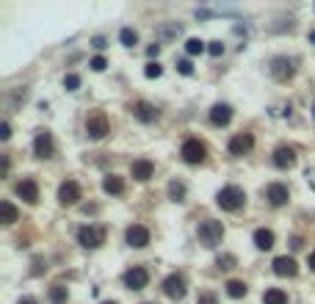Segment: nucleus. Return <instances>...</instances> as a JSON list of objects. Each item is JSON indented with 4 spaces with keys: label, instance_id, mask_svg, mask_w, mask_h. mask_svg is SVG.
I'll use <instances>...</instances> for the list:
<instances>
[{
    "label": "nucleus",
    "instance_id": "9b49d317",
    "mask_svg": "<svg viewBox=\"0 0 315 304\" xmlns=\"http://www.w3.org/2000/svg\"><path fill=\"white\" fill-rule=\"evenodd\" d=\"M266 199L274 205V208H282V205L291 199V191H288V185H282V183H271L266 188Z\"/></svg>",
    "mask_w": 315,
    "mask_h": 304
},
{
    "label": "nucleus",
    "instance_id": "2eb2a0df",
    "mask_svg": "<svg viewBox=\"0 0 315 304\" xmlns=\"http://www.w3.org/2000/svg\"><path fill=\"white\" fill-rule=\"evenodd\" d=\"M296 271H299V266H296L293 257L282 255V257L274 260V274H277V277H296Z\"/></svg>",
    "mask_w": 315,
    "mask_h": 304
},
{
    "label": "nucleus",
    "instance_id": "9d476101",
    "mask_svg": "<svg viewBox=\"0 0 315 304\" xmlns=\"http://www.w3.org/2000/svg\"><path fill=\"white\" fill-rule=\"evenodd\" d=\"M125 238H127V244H130V246H136V249H144V246L149 244V230H147L144 224H133V227H127Z\"/></svg>",
    "mask_w": 315,
    "mask_h": 304
},
{
    "label": "nucleus",
    "instance_id": "f704fd0d",
    "mask_svg": "<svg viewBox=\"0 0 315 304\" xmlns=\"http://www.w3.org/2000/svg\"><path fill=\"white\" fill-rule=\"evenodd\" d=\"M196 304H219V302H216L213 293H202V296L196 299Z\"/></svg>",
    "mask_w": 315,
    "mask_h": 304
},
{
    "label": "nucleus",
    "instance_id": "f257e3e1",
    "mask_svg": "<svg viewBox=\"0 0 315 304\" xmlns=\"http://www.w3.org/2000/svg\"><path fill=\"white\" fill-rule=\"evenodd\" d=\"M216 202H219L221 210H238V208H244L246 194H244V188H238V185H224V188L216 194Z\"/></svg>",
    "mask_w": 315,
    "mask_h": 304
},
{
    "label": "nucleus",
    "instance_id": "6e6552de",
    "mask_svg": "<svg viewBox=\"0 0 315 304\" xmlns=\"http://www.w3.org/2000/svg\"><path fill=\"white\" fill-rule=\"evenodd\" d=\"M163 293H166L169 299H174V302H180V299L185 296V280L180 274H169L166 280H163Z\"/></svg>",
    "mask_w": 315,
    "mask_h": 304
},
{
    "label": "nucleus",
    "instance_id": "58836bf2",
    "mask_svg": "<svg viewBox=\"0 0 315 304\" xmlns=\"http://www.w3.org/2000/svg\"><path fill=\"white\" fill-rule=\"evenodd\" d=\"M307 263H310V271H315V252H310V260Z\"/></svg>",
    "mask_w": 315,
    "mask_h": 304
},
{
    "label": "nucleus",
    "instance_id": "4c0bfd02",
    "mask_svg": "<svg viewBox=\"0 0 315 304\" xmlns=\"http://www.w3.org/2000/svg\"><path fill=\"white\" fill-rule=\"evenodd\" d=\"M91 44H94L97 50H102V47H105V39H102V36H97V39H94V42H91Z\"/></svg>",
    "mask_w": 315,
    "mask_h": 304
},
{
    "label": "nucleus",
    "instance_id": "423d86ee",
    "mask_svg": "<svg viewBox=\"0 0 315 304\" xmlns=\"http://www.w3.org/2000/svg\"><path fill=\"white\" fill-rule=\"evenodd\" d=\"M271 75L277 80H282V83H285V80H291L293 75H296V64H293V58H274L271 61Z\"/></svg>",
    "mask_w": 315,
    "mask_h": 304
},
{
    "label": "nucleus",
    "instance_id": "a211bd4d",
    "mask_svg": "<svg viewBox=\"0 0 315 304\" xmlns=\"http://www.w3.org/2000/svg\"><path fill=\"white\" fill-rule=\"evenodd\" d=\"M293 163H296V152H293L291 147H277V152H274V166L277 169H291Z\"/></svg>",
    "mask_w": 315,
    "mask_h": 304
},
{
    "label": "nucleus",
    "instance_id": "dca6fc26",
    "mask_svg": "<svg viewBox=\"0 0 315 304\" xmlns=\"http://www.w3.org/2000/svg\"><path fill=\"white\" fill-rule=\"evenodd\" d=\"M130 111H133V116H136L138 122H144V125H149V122L158 119V108L149 105V102H136Z\"/></svg>",
    "mask_w": 315,
    "mask_h": 304
},
{
    "label": "nucleus",
    "instance_id": "72a5a7b5",
    "mask_svg": "<svg viewBox=\"0 0 315 304\" xmlns=\"http://www.w3.org/2000/svg\"><path fill=\"white\" fill-rule=\"evenodd\" d=\"M232 263H235V257L224 255V257H219V269H232Z\"/></svg>",
    "mask_w": 315,
    "mask_h": 304
},
{
    "label": "nucleus",
    "instance_id": "aec40b11",
    "mask_svg": "<svg viewBox=\"0 0 315 304\" xmlns=\"http://www.w3.org/2000/svg\"><path fill=\"white\" fill-rule=\"evenodd\" d=\"M102 191H105V194H113V197H119V194H125V180L116 177V174H108V177L102 180Z\"/></svg>",
    "mask_w": 315,
    "mask_h": 304
},
{
    "label": "nucleus",
    "instance_id": "f03ea898",
    "mask_svg": "<svg viewBox=\"0 0 315 304\" xmlns=\"http://www.w3.org/2000/svg\"><path fill=\"white\" fill-rule=\"evenodd\" d=\"M221 238H224V224L221 221H202L199 224V244L219 246Z\"/></svg>",
    "mask_w": 315,
    "mask_h": 304
},
{
    "label": "nucleus",
    "instance_id": "c85d7f7f",
    "mask_svg": "<svg viewBox=\"0 0 315 304\" xmlns=\"http://www.w3.org/2000/svg\"><path fill=\"white\" fill-rule=\"evenodd\" d=\"M161 64H158V61H149L147 66H144V75H147V78H161Z\"/></svg>",
    "mask_w": 315,
    "mask_h": 304
},
{
    "label": "nucleus",
    "instance_id": "a19ab883",
    "mask_svg": "<svg viewBox=\"0 0 315 304\" xmlns=\"http://www.w3.org/2000/svg\"><path fill=\"white\" fill-rule=\"evenodd\" d=\"M102 304H116V302H102Z\"/></svg>",
    "mask_w": 315,
    "mask_h": 304
},
{
    "label": "nucleus",
    "instance_id": "e433bc0d",
    "mask_svg": "<svg viewBox=\"0 0 315 304\" xmlns=\"http://www.w3.org/2000/svg\"><path fill=\"white\" fill-rule=\"evenodd\" d=\"M158 53H161V44H152V47H147V55H149V58H155Z\"/></svg>",
    "mask_w": 315,
    "mask_h": 304
},
{
    "label": "nucleus",
    "instance_id": "ea45409f",
    "mask_svg": "<svg viewBox=\"0 0 315 304\" xmlns=\"http://www.w3.org/2000/svg\"><path fill=\"white\" fill-rule=\"evenodd\" d=\"M19 304H39V302H33V299H22Z\"/></svg>",
    "mask_w": 315,
    "mask_h": 304
},
{
    "label": "nucleus",
    "instance_id": "a878e982",
    "mask_svg": "<svg viewBox=\"0 0 315 304\" xmlns=\"http://www.w3.org/2000/svg\"><path fill=\"white\" fill-rule=\"evenodd\" d=\"M205 50L208 47H205L202 39H188V42H185V53L188 55H199V53H205Z\"/></svg>",
    "mask_w": 315,
    "mask_h": 304
},
{
    "label": "nucleus",
    "instance_id": "1a4fd4ad",
    "mask_svg": "<svg viewBox=\"0 0 315 304\" xmlns=\"http://www.w3.org/2000/svg\"><path fill=\"white\" fill-rule=\"evenodd\" d=\"M77 199H80V185L75 183V180H66V183L58 185V202L64 205H75Z\"/></svg>",
    "mask_w": 315,
    "mask_h": 304
},
{
    "label": "nucleus",
    "instance_id": "ddd939ff",
    "mask_svg": "<svg viewBox=\"0 0 315 304\" xmlns=\"http://www.w3.org/2000/svg\"><path fill=\"white\" fill-rule=\"evenodd\" d=\"M33 152H36V158H42V161H44V158H53V136H50L47 130L36 136Z\"/></svg>",
    "mask_w": 315,
    "mask_h": 304
},
{
    "label": "nucleus",
    "instance_id": "4468645a",
    "mask_svg": "<svg viewBox=\"0 0 315 304\" xmlns=\"http://www.w3.org/2000/svg\"><path fill=\"white\" fill-rule=\"evenodd\" d=\"M147 282H149L147 269H130L125 274V285L130 288V291H141V288H147Z\"/></svg>",
    "mask_w": 315,
    "mask_h": 304
},
{
    "label": "nucleus",
    "instance_id": "39448f33",
    "mask_svg": "<svg viewBox=\"0 0 315 304\" xmlns=\"http://www.w3.org/2000/svg\"><path fill=\"white\" fill-rule=\"evenodd\" d=\"M108 119H105V113H94V116H89V122H86V136L94 138V141H100V138L108 136Z\"/></svg>",
    "mask_w": 315,
    "mask_h": 304
},
{
    "label": "nucleus",
    "instance_id": "bb28decb",
    "mask_svg": "<svg viewBox=\"0 0 315 304\" xmlns=\"http://www.w3.org/2000/svg\"><path fill=\"white\" fill-rule=\"evenodd\" d=\"M119 39H122V44H125V47H133V44L138 42V33H136L133 28H122Z\"/></svg>",
    "mask_w": 315,
    "mask_h": 304
},
{
    "label": "nucleus",
    "instance_id": "4be33fe9",
    "mask_svg": "<svg viewBox=\"0 0 315 304\" xmlns=\"http://www.w3.org/2000/svg\"><path fill=\"white\" fill-rule=\"evenodd\" d=\"M17 219H19V213L11 202H0V221H3V224H14Z\"/></svg>",
    "mask_w": 315,
    "mask_h": 304
},
{
    "label": "nucleus",
    "instance_id": "f3484780",
    "mask_svg": "<svg viewBox=\"0 0 315 304\" xmlns=\"http://www.w3.org/2000/svg\"><path fill=\"white\" fill-rule=\"evenodd\" d=\"M130 174L138 180V183H147L149 177L155 174V166H152V161H147V158H141V161H133V166H130Z\"/></svg>",
    "mask_w": 315,
    "mask_h": 304
},
{
    "label": "nucleus",
    "instance_id": "0eeeda50",
    "mask_svg": "<svg viewBox=\"0 0 315 304\" xmlns=\"http://www.w3.org/2000/svg\"><path fill=\"white\" fill-rule=\"evenodd\" d=\"M252 147H255V138H252V133H238V136H232V141H230V155H235V158L249 155Z\"/></svg>",
    "mask_w": 315,
    "mask_h": 304
},
{
    "label": "nucleus",
    "instance_id": "393cba45",
    "mask_svg": "<svg viewBox=\"0 0 315 304\" xmlns=\"http://www.w3.org/2000/svg\"><path fill=\"white\" fill-rule=\"evenodd\" d=\"M66 296H69V293H66L64 285H53L50 288V302L53 304H66Z\"/></svg>",
    "mask_w": 315,
    "mask_h": 304
},
{
    "label": "nucleus",
    "instance_id": "b1692460",
    "mask_svg": "<svg viewBox=\"0 0 315 304\" xmlns=\"http://www.w3.org/2000/svg\"><path fill=\"white\" fill-rule=\"evenodd\" d=\"M263 302L266 304H288V296H285V291H280V288H268L266 296H263Z\"/></svg>",
    "mask_w": 315,
    "mask_h": 304
},
{
    "label": "nucleus",
    "instance_id": "7ed1b4c3",
    "mask_svg": "<svg viewBox=\"0 0 315 304\" xmlns=\"http://www.w3.org/2000/svg\"><path fill=\"white\" fill-rule=\"evenodd\" d=\"M180 155H183L185 163L196 166V163H205V158H208V149H205V144L199 141V138H188V141L183 144V149H180Z\"/></svg>",
    "mask_w": 315,
    "mask_h": 304
},
{
    "label": "nucleus",
    "instance_id": "c756f323",
    "mask_svg": "<svg viewBox=\"0 0 315 304\" xmlns=\"http://www.w3.org/2000/svg\"><path fill=\"white\" fill-rule=\"evenodd\" d=\"M89 66H91V69H94V72H102V69H105V66H108V61L102 58V55H94V58L89 61Z\"/></svg>",
    "mask_w": 315,
    "mask_h": 304
},
{
    "label": "nucleus",
    "instance_id": "f8f14e48",
    "mask_svg": "<svg viewBox=\"0 0 315 304\" xmlns=\"http://www.w3.org/2000/svg\"><path fill=\"white\" fill-rule=\"evenodd\" d=\"M17 197L22 199V202H28V205L39 202V185H36V180H19L17 183Z\"/></svg>",
    "mask_w": 315,
    "mask_h": 304
},
{
    "label": "nucleus",
    "instance_id": "c9c22d12",
    "mask_svg": "<svg viewBox=\"0 0 315 304\" xmlns=\"http://www.w3.org/2000/svg\"><path fill=\"white\" fill-rule=\"evenodd\" d=\"M8 136H11V127H8V122H3V125H0V138L6 141Z\"/></svg>",
    "mask_w": 315,
    "mask_h": 304
},
{
    "label": "nucleus",
    "instance_id": "cd10ccee",
    "mask_svg": "<svg viewBox=\"0 0 315 304\" xmlns=\"http://www.w3.org/2000/svg\"><path fill=\"white\" fill-rule=\"evenodd\" d=\"M169 194H172L174 202H183V199H185V185L183 183H172V185H169Z\"/></svg>",
    "mask_w": 315,
    "mask_h": 304
},
{
    "label": "nucleus",
    "instance_id": "473e14b6",
    "mask_svg": "<svg viewBox=\"0 0 315 304\" xmlns=\"http://www.w3.org/2000/svg\"><path fill=\"white\" fill-rule=\"evenodd\" d=\"M208 53H210V55H216V58H219V55L224 53V44H221V42H210V44H208Z\"/></svg>",
    "mask_w": 315,
    "mask_h": 304
},
{
    "label": "nucleus",
    "instance_id": "5701e85b",
    "mask_svg": "<svg viewBox=\"0 0 315 304\" xmlns=\"http://www.w3.org/2000/svg\"><path fill=\"white\" fill-rule=\"evenodd\" d=\"M246 291H249V288H246V282H241V280H230L227 282V296L230 299H244Z\"/></svg>",
    "mask_w": 315,
    "mask_h": 304
},
{
    "label": "nucleus",
    "instance_id": "6ab92c4d",
    "mask_svg": "<svg viewBox=\"0 0 315 304\" xmlns=\"http://www.w3.org/2000/svg\"><path fill=\"white\" fill-rule=\"evenodd\" d=\"M230 119H232V108L230 105H224V102H219V105H213L210 108V122L213 125H230Z\"/></svg>",
    "mask_w": 315,
    "mask_h": 304
},
{
    "label": "nucleus",
    "instance_id": "7c9ffc66",
    "mask_svg": "<svg viewBox=\"0 0 315 304\" xmlns=\"http://www.w3.org/2000/svg\"><path fill=\"white\" fill-rule=\"evenodd\" d=\"M177 72H180V75H194V64H191L188 58H185V61H177Z\"/></svg>",
    "mask_w": 315,
    "mask_h": 304
},
{
    "label": "nucleus",
    "instance_id": "412c9836",
    "mask_svg": "<svg viewBox=\"0 0 315 304\" xmlns=\"http://www.w3.org/2000/svg\"><path fill=\"white\" fill-rule=\"evenodd\" d=\"M255 246L260 252H268V249H271V246H274V233H271V230L260 227V230L255 233Z\"/></svg>",
    "mask_w": 315,
    "mask_h": 304
},
{
    "label": "nucleus",
    "instance_id": "20e7f679",
    "mask_svg": "<svg viewBox=\"0 0 315 304\" xmlns=\"http://www.w3.org/2000/svg\"><path fill=\"white\" fill-rule=\"evenodd\" d=\"M77 244L86 246V249H97V246L105 244V230L102 227H83L80 233H77Z\"/></svg>",
    "mask_w": 315,
    "mask_h": 304
},
{
    "label": "nucleus",
    "instance_id": "2f4dec72",
    "mask_svg": "<svg viewBox=\"0 0 315 304\" xmlns=\"http://www.w3.org/2000/svg\"><path fill=\"white\" fill-rule=\"evenodd\" d=\"M64 86H66V91H75L77 86H80V78H77V75H66V78H64Z\"/></svg>",
    "mask_w": 315,
    "mask_h": 304
}]
</instances>
